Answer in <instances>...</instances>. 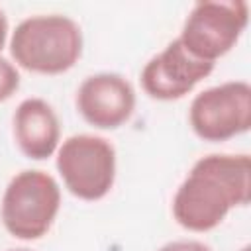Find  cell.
<instances>
[{
  "label": "cell",
  "mask_w": 251,
  "mask_h": 251,
  "mask_svg": "<svg viewBox=\"0 0 251 251\" xmlns=\"http://www.w3.org/2000/svg\"><path fill=\"white\" fill-rule=\"evenodd\" d=\"M18 67L37 75H61L82 55V31L63 14H39L22 20L10 39Z\"/></svg>",
  "instance_id": "7a4b0ae2"
},
{
  "label": "cell",
  "mask_w": 251,
  "mask_h": 251,
  "mask_svg": "<svg viewBox=\"0 0 251 251\" xmlns=\"http://www.w3.org/2000/svg\"><path fill=\"white\" fill-rule=\"evenodd\" d=\"M75 102L86 124L98 129H116L131 118L135 90L118 73H96L80 82Z\"/></svg>",
  "instance_id": "ba28073f"
},
{
  "label": "cell",
  "mask_w": 251,
  "mask_h": 251,
  "mask_svg": "<svg viewBox=\"0 0 251 251\" xmlns=\"http://www.w3.org/2000/svg\"><path fill=\"white\" fill-rule=\"evenodd\" d=\"M159 251H212V249L206 243L196 241V239H178V241L165 243Z\"/></svg>",
  "instance_id": "8fae6325"
},
{
  "label": "cell",
  "mask_w": 251,
  "mask_h": 251,
  "mask_svg": "<svg viewBox=\"0 0 251 251\" xmlns=\"http://www.w3.org/2000/svg\"><path fill=\"white\" fill-rule=\"evenodd\" d=\"M6 39H8V20H6L4 12L0 10V51L4 49Z\"/></svg>",
  "instance_id": "7c38bea8"
},
{
  "label": "cell",
  "mask_w": 251,
  "mask_h": 251,
  "mask_svg": "<svg viewBox=\"0 0 251 251\" xmlns=\"http://www.w3.org/2000/svg\"><path fill=\"white\" fill-rule=\"evenodd\" d=\"M214 71V63L190 55L178 39L151 57L141 71V86L155 100H178Z\"/></svg>",
  "instance_id": "52a82bcc"
},
{
  "label": "cell",
  "mask_w": 251,
  "mask_h": 251,
  "mask_svg": "<svg viewBox=\"0 0 251 251\" xmlns=\"http://www.w3.org/2000/svg\"><path fill=\"white\" fill-rule=\"evenodd\" d=\"M192 131L212 143L227 141L251 127V86L245 80H227L194 96L188 110Z\"/></svg>",
  "instance_id": "8992f818"
},
{
  "label": "cell",
  "mask_w": 251,
  "mask_h": 251,
  "mask_svg": "<svg viewBox=\"0 0 251 251\" xmlns=\"http://www.w3.org/2000/svg\"><path fill=\"white\" fill-rule=\"evenodd\" d=\"M241 251H251V247H249V245H247V247H243V249H241Z\"/></svg>",
  "instance_id": "5bb4252c"
},
{
  "label": "cell",
  "mask_w": 251,
  "mask_h": 251,
  "mask_svg": "<svg viewBox=\"0 0 251 251\" xmlns=\"http://www.w3.org/2000/svg\"><path fill=\"white\" fill-rule=\"evenodd\" d=\"M251 200L249 155L212 153L198 159L173 198V216L188 231L204 233Z\"/></svg>",
  "instance_id": "6da1fadb"
},
{
  "label": "cell",
  "mask_w": 251,
  "mask_h": 251,
  "mask_svg": "<svg viewBox=\"0 0 251 251\" xmlns=\"http://www.w3.org/2000/svg\"><path fill=\"white\" fill-rule=\"evenodd\" d=\"M57 171L73 196L86 202L100 200L116 180L114 145L100 135H71L57 149Z\"/></svg>",
  "instance_id": "5b68a950"
},
{
  "label": "cell",
  "mask_w": 251,
  "mask_h": 251,
  "mask_svg": "<svg viewBox=\"0 0 251 251\" xmlns=\"http://www.w3.org/2000/svg\"><path fill=\"white\" fill-rule=\"evenodd\" d=\"M61 208V188L45 171H22L8 182L0 216L6 231L16 239L43 237Z\"/></svg>",
  "instance_id": "3957f363"
},
{
  "label": "cell",
  "mask_w": 251,
  "mask_h": 251,
  "mask_svg": "<svg viewBox=\"0 0 251 251\" xmlns=\"http://www.w3.org/2000/svg\"><path fill=\"white\" fill-rule=\"evenodd\" d=\"M10 251H31V249H24V247H22V249H10Z\"/></svg>",
  "instance_id": "4fadbf2b"
},
{
  "label": "cell",
  "mask_w": 251,
  "mask_h": 251,
  "mask_svg": "<svg viewBox=\"0 0 251 251\" xmlns=\"http://www.w3.org/2000/svg\"><path fill=\"white\" fill-rule=\"evenodd\" d=\"M20 88V73L14 63L0 55V102L12 98Z\"/></svg>",
  "instance_id": "30bf717a"
},
{
  "label": "cell",
  "mask_w": 251,
  "mask_h": 251,
  "mask_svg": "<svg viewBox=\"0 0 251 251\" xmlns=\"http://www.w3.org/2000/svg\"><path fill=\"white\" fill-rule=\"evenodd\" d=\"M14 139L20 151L33 161H43L59 149L61 126L55 110L43 98H25L14 118Z\"/></svg>",
  "instance_id": "9c48e42d"
},
{
  "label": "cell",
  "mask_w": 251,
  "mask_h": 251,
  "mask_svg": "<svg viewBox=\"0 0 251 251\" xmlns=\"http://www.w3.org/2000/svg\"><path fill=\"white\" fill-rule=\"evenodd\" d=\"M249 22V4L243 0H204L188 12L176 37L200 61L214 63L229 53Z\"/></svg>",
  "instance_id": "277c9868"
}]
</instances>
